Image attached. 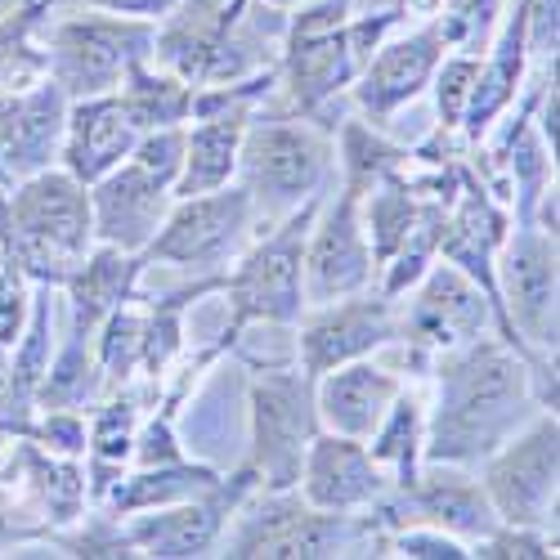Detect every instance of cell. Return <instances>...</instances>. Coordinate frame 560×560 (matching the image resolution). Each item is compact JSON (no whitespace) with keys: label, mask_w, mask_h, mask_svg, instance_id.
<instances>
[{"label":"cell","mask_w":560,"mask_h":560,"mask_svg":"<svg viewBox=\"0 0 560 560\" xmlns=\"http://www.w3.org/2000/svg\"><path fill=\"white\" fill-rule=\"evenodd\" d=\"M476 476L498 511L502 525H525L556 534V498H560V422L542 408L529 422L498 444Z\"/></svg>","instance_id":"10"},{"label":"cell","mask_w":560,"mask_h":560,"mask_svg":"<svg viewBox=\"0 0 560 560\" xmlns=\"http://www.w3.org/2000/svg\"><path fill=\"white\" fill-rule=\"evenodd\" d=\"M32 292H36V283L19 269V260L10 252H0V346L19 341L27 310H32Z\"/></svg>","instance_id":"37"},{"label":"cell","mask_w":560,"mask_h":560,"mask_svg":"<svg viewBox=\"0 0 560 560\" xmlns=\"http://www.w3.org/2000/svg\"><path fill=\"white\" fill-rule=\"evenodd\" d=\"M444 55H448V40H444L435 14L408 32L395 27L377 50H372V59L359 68V77L350 85V100H354L359 117L372 126L395 121L408 104H417L431 90V77H435Z\"/></svg>","instance_id":"15"},{"label":"cell","mask_w":560,"mask_h":560,"mask_svg":"<svg viewBox=\"0 0 560 560\" xmlns=\"http://www.w3.org/2000/svg\"><path fill=\"white\" fill-rule=\"evenodd\" d=\"M390 471L368 453L363 440L350 435H332V431H318L305 448L301 462V498L318 511H341V516H359L390 489Z\"/></svg>","instance_id":"18"},{"label":"cell","mask_w":560,"mask_h":560,"mask_svg":"<svg viewBox=\"0 0 560 560\" xmlns=\"http://www.w3.org/2000/svg\"><path fill=\"white\" fill-rule=\"evenodd\" d=\"M292 328H296V363L310 377H323V372L341 363L390 350L399 341V305L377 288H368L341 301L305 305V314Z\"/></svg>","instance_id":"13"},{"label":"cell","mask_w":560,"mask_h":560,"mask_svg":"<svg viewBox=\"0 0 560 560\" xmlns=\"http://www.w3.org/2000/svg\"><path fill=\"white\" fill-rule=\"evenodd\" d=\"M395 305H399V341L395 346H408V354H417L422 363H431L444 350L476 341L480 332H498L493 305L480 292V283H471V278L448 260H435Z\"/></svg>","instance_id":"11"},{"label":"cell","mask_w":560,"mask_h":560,"mask_svg":"<svg viewBox=\"0 0 560 560\" xmlns=\"http://www.w3.org/2000/svg\"><path fill=\"white\" fill-rule=\"evenodd\" d=\"M50 547H59L63 556H77V560H135V542L121 525V516L104 506H85L81 521H72L68 529H55Z\"/></svg>","instance_id":"31"},{"label":"cell","mask_w":560,"mask_h":560,"mask_svg":"<svg viewBox=\"0 0 560 560\" xmlns=\"http://www.w3.org/2000/svg\"><path fill=\"white\" fill-rule=\"evenodd\" d=\"M328 194L305 198L296 211L273 220L260 238L243 247V256L224 269L220 296L229 301V323L233 328H256V323H273V328H292L305 314V238L310 224Z\"/></svg>","instance_id":"5"},{"label":"cell","mask_w":560,"mask_h":560,"mask_svg":"<svg viewBox=\"0 0 560 560\" xmlns=\"http://www.w3.org/2000/svg\"><path fill=\"white\" fill-rule=\"evenodd\" d=\"M247 466L260 489H296L310 440L323 431L314 377L301 363L247 359Z\"/></svg>","instance_id":"6"},{"label":"cell","mask_w":560,"mask_h":560,"mask_svg":"<svg viewBox=\"0 0 560 560\" xmlns=\"http://www.w3.org/2000/svg\"><path fill=\"white\" fill-rule=\"evenodd\" d=\"M0 194H5V189H0Z\"/></svg>","instance_id":"43"},{"label":"cell","mask_w":560,"mask_h":560,"mask_svg":"<svg viewBox=\"0 0 560 560\" xmlns=\"http://www.w3.org/2000/svg\"><path fill=\"white\" fill-rule=\"evenodd\" d=\"M363 444L390 471L395 485L417 480V471H422V462H427V399L404 382V390L395 395V404L386 408V417L372 427V435Z\"/></svg>","instance_id":"26"},{"label":"cell","mask_w":560,"mask_h":560,"mask_svg":"<svg viewBox=\"0 0 560 560\" xmlns=\"http://www.w3.org/2000/svg\"><path fill=\"white\" fill-rule=\"evenodd\" d=\"M0 189H10V175H5V166H0Z\"/></svg>","instance_id":"42"},{"label":"cell","mask_w":560,"mask_h":560,"mask_svg":"<svg viewBox=\"0 0 560 560\" xmlns=\"http://www.w3.org/2000/svg\"><path fill=\"white\" fill-rule=\"evenodd\" d=\"M194 90L184 77H175L171 68L153 63V59H139L126 68L121 85H117V100L126 108V117L135 121V130H162V126H184L194 117Z\"/></svg>","instance_id":"25"},{"label":"cell","mask_w":560,"mask_h":560,"mask_svg":"<svg viewBox=\"0 0 560 560\" xmlns=\"http://www.w3.org/2000/svg\"><path fill=\"white\" fill-rule=\"evenodd\" d=\"M104 395H108V386H104V372L95 363V341L59 337L55 359H50V368H45V382L36 390V408H77V412H90Z\"/></svg>","instance_id":"28"},{"label":"cell","mask_w":560,"mask_h":560,"mask_svg":"<svg viewBox=\"0 0 560 560\" xmlns=\"http://www.w3.org/2000/svg\"><path fill=\"white\" fill-rule=\"evenodd\" d=\"M260 215L252 194L238 179L220 184L211 194L175 198L153 243L144 247L149 265H171V269H194V273H220L243 256L252 243Z\"/></svg>","instance_id":"9"},{"label":"cell","mask_w":560,"mask_h":560,"mask_svg":"<svg viewBox=\"0 0 560 560\" xmlns=\"http://www.w3.org/2000/svg\"><path fill=\"white\" fill-rule=\"evenodd\" d=\"M480 77V55H462V50H448L431 77V90H435V117L440 126H453L462 130V113H466V100H471V85Z\"/></svg>","instance_id":"33"},{"label":"cell","mask_w":560,"mask_h":560,"mask_svg":"<svg viewBox=\"0 0 560 560\" xmlns=\"http://www.w3.org/2000/svg\"><path fill=\"white\" fill-rule=\"evenodd\" d=\"M377 288V260L363 229V194L337 184V198H323L305 238V305L341 301Z\"/></svg>","instance_id":"14"},{"label":"cell","mask_w":560,"mask_h":560,"mask_svg":"<svg viewBox=\"0 0 560 560\" xmlns=\"http://www.w3.org/2000/svg\"><path fill=\"white\" fill-rule=\"evenodd\" d=\"M175 202L171 179L149 171L139 158H126L108 175L90 184V215H95V238L121 252H144L162 229Z\"/></svg>","instance_id":"16"},{"label":"cell","mask_w":560,"mask_h":560,"mask_svg":"<svg viewBox=\"0 0 560 560\" xmlns=\"http://www.w3.org/2000/svg\"><path fill=\"white\" fill-rule=\"evenodd\" d=\"M471 560H556V534L525 529V525H498L493 534L471 542Z\"/></svg>","instance_id":"35"},{"label":"cell","mask_w":560,"mask_h":560,"mask_svg":"<svg viewBox=\"0 0 560 560\" xmlns=\"http://www.w3.org/2000/svg\"><path fill=\"white\" fill-rule=\"evenodd\" d=\"M45 45L50 77L63 85L68 100L108 95L121 85L126 68L139 59H153L158 23L121 19L104 10H50L36 27Z\"/></svg>","instance_id":"7"},{"label":"cell","mask_w":560,"mask_h":560,"mask_svg":"<svg viewBox=\"0 0 560 560\" xmlns=\"http://www.w3.org/2000/svg\"><path fill=\"white\" fill-rule=\"evenodd\" d=\"M149 273L144 252H121L108 243H95L85 252V260L63 278V301H68V337L95 341L100 323L126 305L130 296H139V278Z\"/></svg>","instance_id":"20"},{"label":"cell","mask_w":560,"mask_h":560,"mask_svg":"<svg viewBox=\"0 0 560 560\" xmlns=\"http://www.w3.org/2000/svg\"><path fill=\"white\" fill-rule=\"evenodd\" d=\"M337 130L288 108H256L238 153V184L252 194L260 224L283 220L305 198L323 194L337 171Z\"/></svg>","instance_id":"4"},{"label":"cell","mask_w":560,"mask_h":560,"mask_svg":"<svg viewBox=\"0 0 560 560\" xmlns=\"http://www.w3.org/2000/svg\"><path fill=\"white\" fill-rule=\"evenodd\" d=\"M0 431L14 440V395H10V346H0Z\"/></svg>","instance_id":"39"},{"label":"cell","mask_w":560,"mask_h":560,"mask_svg":"<svg viewBox=\"0 0 560 560\" xmlns=\"http://www.w3.org/2000/svg\"><path fill=\"white\" fill-rule=\"evenodd\" d=\"M247 5H252V0H220V19H224V27H238V19L247 14Z\"/></svg>","instance_id":"41"},{"label":"cell","mask_w":560,"mask_h":560,"mask_svg":"<svg viewBox=\"0 0 560 560\" xmlns=\"http://www.w3.org/2000/svg\"><path fill=\"white\" fill-rule=\"evenodd\" d=\"M386 538L363 516L318 511L301 489H256L229 516L220 556L229 560H332V556H382Z\"/></svg>","instance_id":"3"},{"label":"cell","mask_w":560,"mask_h":560,"mask_svg":"<svg viewBox=\"0 0 560 560\" xmlns=\"http://www.w3.org/2000/svg\"><path fill=\"white\" fill-rule=\"evenodd\" d=\"M256 489H260V476L243 462V466H233V471H224L207 493L171 502V506H153V511H135V516H121V525H126L135 551L149 556V560L211 556L220 547V534H224L229 516Z\"/></svg>","instance_id":"12"},{"label":"cell","mask_w":560,"mask_h":560,"mask_svg":"<svg viewBox=\"0 0 560 560\" xmlns=\"http://www.w3.org/2000/svg\"><path fill=\"white\" fill-rule=\"evenodd\" d=\"M382 556H399V560H471V542H462L435 525H404L386 534Z\"/></svg>","instance_id":"36"},{"label":"cell","mask_w":560,"mask_h":560,"mask_svg":"<svg viewBox=\"0 0 560 560\" xmlns=\"http://www.w3.org/2000/svg\"><path fill=\"white\" fill-rule=\"evenodd\" d=\"M224 471L198 462V457H179V462H162V466H126L121 480L108 489V498L100 502L113 516H135V511H153V506H171L184 498L207 493Z\"/></svg>","instance_id":"24"},{"label":"cell","mask_w":560,"mask_h":560,"mask_svg":"<svg viewBox=\"0 0 560 560\" xmlns=\"http://www.w3.org/2000/svg\"><path fill=\"white\" fill-rule=\"evenodd\" d=\"M55 525L45 516V506L27 480V466L10 440L5 466H0V551L14 547H50Z\"/></svg>","instance_id":"29"},{"label":"cell","mask_w":560,"mask_h":560,"mask_svg":"<svg viewBox=\"0 0 560 560\" xmlns=\"http://www.w3.org/2000/svg\"><path fill=\"white\" fill-rule=\"evenodd\" d=\"M435 399L427 404V462L476 466L516 435L534 412H542L529 359L498 332H480L431 363Z\"/></svg>","instance_id":"1"},{"label":"cell","mask_w":560,"mask_h":560,"mask_svg":"<svg viewBox=\"0 0 560 560\" xmlns=\"http://www.w3.org/2000/svg\"><path fill=\"white\" fill-rule=\"evenodd\" d=\"M179 0H45V10H104V14H121V19H144V23H162Z\"/></svg>","instance_id":"38"},{"label":"cell","mask_w":560,"mask_h":560,"mask_svg":"<svg viewBox=\"0 0 560 560\" xmlns=\"http://www.w3.org/2000/svg\"><path fill=\"white\" fill-rule=\"evenodd\" d=\"M85 417L90 412H77V408H36L23 440L40 444L45 453H55V457H85V440H90Z\"/></svg>","instance_id":"34"},{"label":"cell","mask_w":560,"mask_h":560,"mask_svg":"<svg viewBox=\"0 0 560 560\" xmlns=\"http://www.w3.org/2000/svg\"><path fill=\"white\" fill-rule=\"evenodd\" d=\"M224 269L220 273H198L194 283H184L175 292H166L162 301L144 305V341H139V382L162 386L171 377V368L184 359V337H189V310L202 296H220Z\"/></svg>","instance_id":"23"},{"label":"cell","mask_w":560,"mask_h":560,"mask_svg":"<svg viewBox=\"0 0 560 560\" xmlns=\"http://www.w3.org/2000/svg\"><path fill=\"white\" fill-rule=\"evenodd\" d=\"M68 104L72 100L55 77H40L23 90H0V166L10 184L59 166Z\"/></svg>","instance_id":"17"},{"label":"cell","mask_w":560,"mask_h":560,"mask_svg":"<svg viewBox=\"0 0 560 560\" xmlns=\"http://www.w3.org/2000/svg\"><path fill=\"white\" fill-rule=\"evenodd\" d=\"M252 113L256 108H220V113L184 121V162L175 179V198L211 194L220 184L238 179V153H243Z\"/></svg>","instance_id":"22"},{"label":"cell","mask_w":560,"mask_h":560,"mask_svg":"<svg viewBox=\"0 0 560 560\" xmlns=\"http://www.w3.org/2000/svg\"><path fill=\"white\" fill-rule=\"evenodd\" d=\"M135 121L126 117L117 90L108 95H85L68 104V126H63V149H59V166L68 175H77L81 184H95L100 175H108L113 166H121L135 149Z\"/></svg>","instance_id":"21"},{"label":"cell","mask_w":560,"mask_h":560,"mask_svg":"<svg viewBox=\"0 0 560 560\" xmlns=\"http://www.w3.org/2000/svg\"><path fill=\"white\" fill-rule=\"evenodd\" d=\"M399 390H404L399 372L386 368L377 354H368V359L341 363L332 372H323V377H314V408H318L323 431L368 440Z\"/></svg>","instance_id":"19"},{"label":"cell","mask_w":560,"mask_h":560,"mask_svg":"<svg viewBox=\"0 0 560 560\" xmlns=\"http://www.w3.org/2000/svg\"><path fill=\"white\" fill-rule=\"evenodd\" d=\"M502 5L506 0H440V32L448 40V50H462V55H485V45L502 19Z\"/></svg>","instance_id":"32"},{"label":"cell","mask_w":560,"mask_h":560,"mask_svg":"<svg viewBox=\"0 0 560 560\" xmlns=\"http://www.w3.org/2000/svg\"><path fill=\"white\" fill-rule=\"evenodd\" d=\"M359 5H404L408 14H422V19H431V14L440 10V0H359Z\"/></svg>","instance_id":"40"},{"label":"cell","mask_w":560,"mask_h":560,"mask_svg":"<svg viewBox=\"0 0 560 560\" xmlns=\"http://www.w3.org/2000/svg\"><path fill=\"white\" fill-rule=\"evenodd\" d=\"M90 184L63 166L14 179L0 194V252H10L36 288H63V278L95 247Z\"/></svg>","instance_id":"2"},{"label":"cell","mask_w":560,"mask_h":560,"mask_svg":"<svg viewBox=\"0 0 560 560\" xmlns=\"http://www.w3.org/2000/svg\"><path fill=\"white\" fill-rule=\"evenodd\" d=\"M493 283L511 341L525 359L556 354L560 346V252L556 233L538 224H511L498 247Z\"/></svg>","instance_id":"8"},{"label":"cell","mask_w":560,"mask_h":560,"mask_svg":"<svg viewBox=\"0 0 560 560\" xmlns=\"http://www.w3.org/2000/svg\"><path fill=\"white\" fill-rule=\"evenodd\" d=\"M337 166H341V184L354 194L377 189L382 179L404 175L412 166V149L395 144L382 135V126H372L363 117H346L337 121Z\"/></svg>","instance_id":"27"},{"label":"cell","mask_w":560,"mask_h":560,"mask_svg":"<svg viewBox=\"0 0 560 560\" xmlns=\"http://www.w3.org/2000/svg\"><path fill=\"white\" fill-rule=\"evenodd\" d=\"M117 305L95 332V363L104 372V386L117 390L126 382H139V341H144V305Z\"/></svg>","instance_id":"30"}]
</instances>
